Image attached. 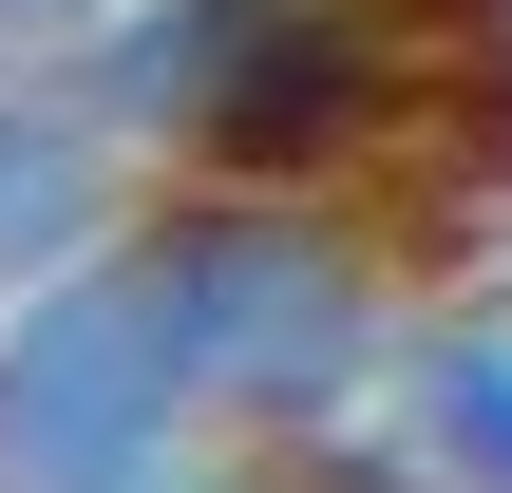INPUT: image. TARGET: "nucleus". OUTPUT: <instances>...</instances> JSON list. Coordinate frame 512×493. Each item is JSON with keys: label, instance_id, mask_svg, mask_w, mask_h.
Wrapping results in <instances>:
<instances>
[{"label": "nucleus", "instance_id": "4", "mask_svg": "<svg viewBox=\"0 0 512 493\" xmlns=\"http://www.w3.org/2000/svg\"><path fill=\"white\" fill-rule=\"evenodd\" d=\"M133 247V133L76 57H0V304Z\"/></svg>", "mask_w": 512, "mask_h": 493}, {"label": "nucleus", "instance_id": "2", "mask_svg": "<svg viewBox=\"0 0 512 493\" xmlns=\"http://www.w3.org/2000/svg\"><path fill=\"white\" fill-rule=\"evenodd\" d=\"M133 247H152V285H171V323H190V399L228 418V437H323V418H361L380 380H399V266L323 209V190H171V209H133Z\"/></svg>", "mask_w": 512, "mask_h": 493}, {"label": "nucleus", "instance_id": "6", "mask_svg": "<svg viewBox=\"0 0 512 493\" xmlns=\"http://www.w3.org/2000/svg\"><path fill=\"white\" fill-rule=\"evenodd\" d=\"M418 152H437L456 190H512V19H494V38H437V114H418Z\"/></svg>", "mask_w": 512, "mask_h": 493}, {"label": "nucleus", "instance_id": "5", "mask_svg": "<svg viewBox=\"0 0 512 493\" xmlns=\"http://www.w3.org/2000/svg\"><path fill=\"white\" fill-rule=\"evenodd\" d=\"M380 418L437 456L456 493H512V323L494 304H437V323H399V380H380Z\"/></svg>", "mask_w": 512, "mask_h": 493}, {"label": "nucleus", "instance_id": "7", "mask_svg": "<svg viewBox=\"0 0 512 493\" xmlns=\"http://www.w3.org/2000/svg\"><path fill=\"white\" fill-rule=\"evenodd\" d=\"M95 38V0H0V57H76Z\"/></svg>", "mask_w": 512, "mask_h": 493}, {"label": "nucleus", "instance_id": "8", "mask_svg": "<svg viewBox=\"0 0 512 493\" xmlns=\"http://www.w3.org/2000/svg\"><path fill=\"white\" fill-rule=\"evenodd\" d=\"M152 493H304V475H285V456H171Z\"/></svg>", "mask_w": 512, "mask_h": 493}, {"label": "nucleus", "instance_id": "1", "mask_svg": "<svg viewBox=\"0 0 512 493\" xmlns=\"http://www.w3.org/2000/svg\"><path fill=\"white\" fill-rule=\"evenodd\" d=\"M76 76L190 190H361L437 114V38L380 0H95Z\"/></svg>", "mask_w": 512, "mask_h": 493}, {"label": "nucleus", "instance_id": "9", "mask_svg": "<svg viewBox=\"0 0 512 493\" xmlns=\"http://www.w3.org/2000/svg\"><path fill=\"white\" fill-rule=\"evenodd\" d=\"M380 19H418V38H494L512 0H380Z\"/></svg>", "mask_w": 512, "mask_h": 493}, {"label": "nucleus", "instance_id": "3", "mask_svg": "<svg viewBox=\"0 0 512 493\" xmlns=\"http://www.w3.org/2000/svg\"><path fill=\"white\" fill-rule=\"evenodd\" d=\"M190 323L152 247H95L0 304V493H152L190 456Z\"/></svg>", "mask_w": 512, "mask_h": 493}]
</instances>
